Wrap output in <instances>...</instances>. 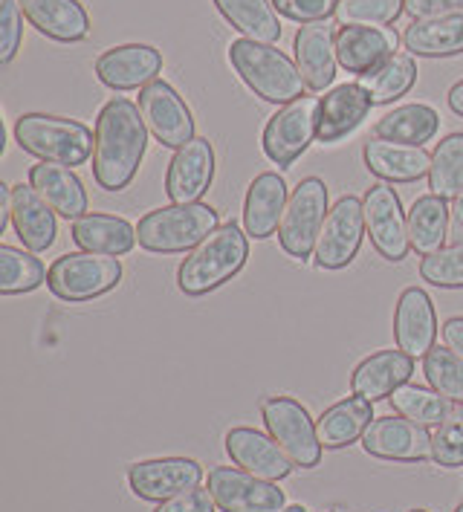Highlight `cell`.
<instances>
[{
    "instance_id": "obj_1",
    "label": "cell",
    "mask_w": 463,
    "mask_h": 512,
    "mask_svg": "<svg viewBox=\"0 0 463 512\" xmlns=\"http://www.w3.org/2000/svg\"><path fill=\"white\" fill-rule=\"evenodd\" d=\"M96 145H93V177L99 189L125 191L137 177L145 148L148 128L142 122L139 105L125 96H113L96 119Z\"/></svg>"
},
{
    "instance_id": "obj_2",
    "label": "cell",
    "mask_w": 463,
    "mask_h": 512,
    "mask_svg": "<svg viewBox=\"0 0 463 512\" xmlns=\"http://www.w3.org/2000/svg\"><path fill=\"white\" fill-rule=\"evenodd\" d=\"M249 235L241 232L238 223H223L218 226L200 246H194L183 258L177 270V287L183 296H206L212 290L232 281L238 272L244 270L249 258Z\"/></svg>"
},
{
    "instance_id": "obj_3",
    "label": "cell",
    "mask_w": 463,
    "mask_h": 512,
    "mask_svg": "<svg viewBox=\"0 0 463 512\" xmlns=\"http://www.w3.org/2000/svg\"><path fill=\"white\" fill-rule=\"evenodd\" d=\"M229 64L238 73V79L270 105L284 108L301 99L307 90L296 61H290V55H284L273 44L238 38L229 44Z\"/></svg>"
},
{
    "instance_id": "obj_4",
    "label": "cell",
    "mask_w": 463,
    "mask_h": 512,
    "mask_svg": "<svg viewBox=\"0 0 463 512\" xmlns=\"http://www.w3.org/2000/svg\"><path fill=\"white\" fill-rule=\"evenodd\" d=\"M218 226V209L209 203H171L139 217L137 243L157 255H177L200 246Z\"/></svg>"
},
{
    "instance_id": "obj_5",
    "label": "cell",
    "mask_w": 463,
    "mask_h": 512,
    "mask_svg": "<svg viewBox=\"0 0 463 512\" xmlns=\"http://www.w3.org/2000/svg\"><path fill=\"white\" fill-rule=\"evenodd\" d=\"M15 142L21 151H27L41 162H58L67 168H76L93 157L96 134L76 122L47 113H24L15 122Z\"/></svg>"
},
{
    "instance_id": "obj_6",
    "label": "cell",
    "mask_w": 463,
    "mask_h": 512,
    "mask_svg": "<svg viewBox=\"0 0 463 512\" xmlns=\"http://www.w3.org/2000/svg\"><path fill=\"white\" fill-rule=\"evenodd\" d=\"M122 281V264L113 255L96 252H70L55 258L47 270V287L55 298L82 304L116 290Z\"/></svg>"
},
{
    "instance_id": "obj_7",
    "label": "cell",
    "mask_w": 463,
    "mask_h": 512,
    "mask_svg": "<svg viewBox=\"0 0 463 512\" xmlns=\"http://www.w3.org/2000/svg\"><path fill=\"white\" fill-rule=\"evenodd\" d=\"M327 186L319 177H307L293 189L278 226V243L293 261H307L316 249L327 217Z\"/></svg>"
},
{
    "instance_id": "obj_8",
    "label": "cell",
    "mask_w": 463,
    "mask_h": 512,
    "mask_svg": "<svg viewBox=\"0 0 463 512\" xmlns=\"http://www.w3.org/2000/svg\"><path fill=\"white\" fill-rule=\"evenodd\" d=\"M261 417L278 449L299 469H313L322 460V440L307 408L293 397H267L261 403Z\"/></svg>"
},
{
    "instance_id": "obj_9",
    "label": "cell",
    "mask_w": 463,
    "mask_h": 512,
    "mask_svg": "<svg viewBox=\"0 0 463 512\" xmlns=\"http://www.w3.org/2000/svg\"><path fill=\"white\" fill-rule=\"evenodd\" d=\"M316 122H319V99L310 96H301L296 102L275 110L261 134V148L267 160L281 168H290L316 139Z\"/></svg>"
},
{
    "instance_id": "obj_10",
    "label": "cell",
    "mask_w": 463,
    "mask_h": 512,
    "mask_svg": "<svg viewBox=\"0 0 463 512\" xmlns=\"http://www.w3.org/2000/svg\"><path fill=\"white\" fill-rule=\"evenodd\" d=\"M365 212V232L385 261L400 264L411 252L409 243V215L403 212V203L397 191L388 183H374L362 197Z\"/></svg>"
},
{
    "instance_id": "obj_11",
    "label": "cell",
    "mask_w": 463,
    "mask_h": 512,
    "mask_svg": "<svg viewBox=\"0 0 463 512\" xmlns=\"http://www.w3.org/2000/svg\"><path fill=\"white\" fill-rule=\"evenodd\" d=\"M362 238H365L362 200L354 197V194H345L327 212L325 226H322L316 249H313V258H316L319 270H345V267H351L354 258L359 255Z\"/></svg>"
},
{
    "instance_id": "obj_12",
    "label": "cell",
    "mask_w": 463,
    "mask_h": 512,
    "mask_svg": "<svg viewBox=\"0 0 463 512\" xmlns=\"http://www.w3.org/2000/svg\"><path fill=\"white\" fill-rule=\"evenodd\" d=\"M139 113L145 128L165 148L177 151L194 139V113L168 81L157 79L139 90Z\"/></svg>"
},
{
    "instance_id": "obj_13",
    "label": "cell",
    "mask_w": 463,
    "mask_h": 512,
    "mask_svg": "<svg viewBox=\"0 0 463 512\" xmlns=\"http://www.w3.org/2000/svg\"><path fill=\"white\" fill-rule=\"evenodd\" d=\"M209 492L220 512H281L287 507V495L275 481L255 478L238 466H215Z\"/></svg>"
},
{
    "instance_id": "obj_14",
    "label": "cell",
    "mask_w": 463,
    "mask_h": 512,
    "mask_svg": "<svg viewBox=\"0 0 463 512\" xmlns=\"http://www.w3.org/2000/svg\"><path fill=\"white\" fill-rule=\"evenodd\" d=\"M203 484V466L191 458H157L134 463L128 469V486L139 501L163 504L174 495Z\"/></svg>"
},
{
    "instance_id": "obj_15",
    "label": "cell",
    "mask_w": 463,
    "mask_h": 512,
    "mask_svg": "<svg viewBox=\"0 0 463 512\" xmlns=\"http://www.w3.org/2000/svg\"><path fill=\"white\" fill-rule=\"evenodd\" d=\"M362 449L371 458L397 460V463H420L432 458V434L426 426H417L406 417H374V423L362 434Z\"/></svg>"
},
{
    "instance_id": "obj_16",
    "label": "cell",
    "mask_w": 463,
    "mask_h": 512,
    "mask_svg": "<svg viewBox=\"0 0 463 512\" xmlns=\"http://www.w3.org/2000/svg\"><path fill=\"white\" fill-rule=\"evenodd\" d=\"M215 180V148L206 136H194L174 151L165 171V194L171 203H200Z\"/></svg>"
},
{
    "instance_id": "obj_17",
    "label": "cell",
    "mask_w": 463,
    "mask_h": 512,
    "mask_svg": "<svg viewBox=\"0 0 463 512\" xmlns=\"http://www.w3.org/2000/svg\"><path fill=\"white\" fill-rule=\"evenodd\" d=\"M163 73V53L151 44H122L96 58V76L110 90H142Z\"/></svg>"
},
{
    "instance_id": "obj_18",
    "label": "cell",
    "mask_w": 463,
    "mask_h": 512,
    "mask_svg": "<svg viewBox=\"0 0 463 512\" xmlns=\"http://www.w3.org/2000/svg\"><path fill=\"white\" fill-rule=\"evenodd\" d=\"M374 108L371 96L362 90L359 81L351 84H339L333 90H327L319 99V122H316V139L322 145H336L342 139L354 134L356 128L368 119V113Z\"/></svg>"
},
{
    "instance_id": "obj_19",
    "label": "cell",
    "mask_w": 463,
    "mask_h": 512,
    "mask_svg": "<svg viewBox=\"0 0 463 512\" xmlns=\"http://www.w3.org/2000/svg\"><path fill=\"white\" fill-rule=\"evenodd\" d=\"M223 443H226V455L232 458V463L249 475H255V478L278 484L293 472L290 458L278 449V443L270 434L255 432L249 426H238V429L226 432Z\"/></svg>"
},
{
    "instance_id": "obj_20",
    "label": "cell",
    "mask_w": 463,
    "mask_h": 512,
    "mask_svg": "<svg viewBox=\"0 0 463 512\" xmlns=\"http://www.w3.org/2000/svg\"><path fill=\"white\" fill-rule=\"evenodd\" d=\"M437 313L426 290L409 287L394 307V342L411 359H420L435 348Z\"/></svg>"
},
{
    "instance_id": "obj_21",
    "label": "cell",
    "mask_w": 463,
    "mask_h": 512,
    "mask_svg": "<svg viewBox=\"0 0 463 512\" xmlns=\"http://www.w3.org/2000/svg\"><path fill=\"white\" fill-rule=\"evenodd\" d=\"M293 50H296V67H299L307 90L325 93L336 79V67H339L333 27H327V21L304 24L293 38Z\"/></svg>"
},
{
    "instance_id": "obj_22",
    "label": "cell",
    "mask_w": 463,
    "mask_h": 512,
    "mask_svg": "<svg viewBox=\"0 0 463 512\" xmlns=\"http://www.w3.org/2000/svg\"><path fill=\"white\" fill-rule=\"evenodd\" d=\"M362 162L382 183H417L432 171V154H426V148L388 139H368L362 148Z\"/></svg>"
},
{
    "instance_id": "obj_23",
    "label": "cell",
    "mask_w": 463,
    "mask_h": 512,
    "mask_svg": "<svg viewBox=\"0 0 463 512\" xmlns=\"http://www.w3.org/2000/svg\"><path fill=\"white\" fill-rule=\"evenodd\" d=\"M397 32H391L388 27H339L336 32V55H339V67L365 76L374 67H380L385 58L397 53Z\"/></svg>"
},
{
    "instance_id": "obj_24",
    "label": "cell",
    "mask_w": 463,
    "mask_h": 512,
    "mask_svg": "<svg viewBox=\"0 0 463 512\" xmlns=\"http://www.w3.org/2000/svg\"><path fill=\"white\" fill-rule=\"evenodd\" d=\"M287 183L281 174L275 171H264L258 174L244 197V232L255 241H264L278 232L281 226V217L287 209Z\"/></svg>"
},
{
    "instance_id": "obj_25",
    "label": "cell",
    "mask_w": 463,
    "mask_h": 512,
    "mask_svg": "<svg viewBox=\"0 0 463 512\" xmlns=\"http://www.w3.org/2000/svg\"><path fill=\"white\" fill-rule=\"evenodd\" d=\"M411 374H414V359L400 348L371 353L354 368L351 391L368 403H380V400H388L400 385H406Z\"/></svg>"
},
{
    "instance_id": "obj_26",
    "label": "cell",
    "mask_w": 463,
    "mask_h": 512,
    "mask_svg": "<svg viewBox=\"0 0 463 512\" xmlns=\"http://www.w3.org/2000/svg\"><path fill=\"white\" fill-rule=\"evenodd\" d=\"M29 27L58 44H79L90 35V15L79 0H18Z\"/></svg>"
},
{
    "instance_id": "obj_27",
    "label": "cell",
    "mask_w": 463,
    "mask_h": 512,
    "mask_svg": "<svg viewBox=\"0 0 463 512\" xmlns=\"http://www.w3.org/2000/svg\"><path fill=\"white\" fill-rule=\"evenodd\" d=\"M9 215H12L15 235L21 238L29 252H47L55 243V235H58L55 212L32 186H24V183L12 186Z\"/></svg>"
},
{
    "instance_id": "obj_28",
    "label": "cell",
    "mask_w": 463,
    "mask_h": 512,
    "mask_svg": "<svg viewBox=\"0 0 463 512\" xmlns=\"http://www.w3.org/2000/svg\"><path fill=\"white\" fill-rule=\"evenodd\" d=\"M29 186L41 194V200L55 215L67 220H79L87 212V191L73 168L58 162H38L29 168Z\"/></svg>"
},
{
    "instance_id": "obj_29",
    "label": "cell",
    "mask_w": 463,
    "mask_h": 512,
    "mask_svg": "<svg viewBox=\"0 0 463 512\" xmlns=\"http://www.w3.org/2000/svg\"><path fill=\"white\" fill-rule=\"evenodd\" d=\"M70 238L82 252L122 258L137 246V226L116 215H84L73 220Z\"/></svg>"
},
{
    "instance_id": "obj_30",
    "label": "cell",
    "mask_w": 463,
    "mask_h": 512,
    "mask_svg": "<svg viewBox=\"0 0 463 512\" xmlns=\"http://www.w3.org/2000/svg\"><path fill=\"white\" fill-rule=\"evenodd\" d=\"M374 423V403L362 397H345L330 405L325 414L316 420V432L325 449H345L356 440H362L365 429Z\"/></svg>"
},
{
    "instance_id": "obj_31",
    "label": "cell",
    "mask_w": 463,
    "mask_h": 512,
    "mask_svg": "<svg viewBox=\"0 0 463 512\" xmlns=\"http://www.w3.org/2000/svg\"><path fill=\"white\" fill-rule=\"evenodd\" d=\"M403 44L420 58H452L463 53V12L432 21H411L403 32Z\"/></svg>"
},
{
    "instance_id": "obj_32",
    "label": "cell",
    "mask_w": 463,
    "mask_h": 512,
    "mask_svg": "<svg viewBox=\"0 0 463 512\" xmlns=\"http://www.w3.org/2000/svg\"><path fill=\"white\" fill-rule=\"evenodd\" d=\"M437 128H440L437 110L432 105L414 102V105H400V108L388 110L380 122L374 125V134H377V139L423 148L426 142L435 139Z\"/></svg>"
},
{
    "instance_id": "obj_33",
    "label": "cell",
    "mask_w": 463,
    "mask_h": 512,
    "mask_svg": "<svg viewBox=\"0 0 463 512\" xmlns=\"http://www.w3.org/2000/svg\"><path fill=\"white\" fill-rule=\"evenodd\" d=\"M449 241V203L437 194H423L409 209V243L417 255H432Z\"/></svg>"
},
{
    "instance_id": "obj_34",
    "label": "cell",
    "mask_w": 463,
    "mask_h": 512,
    "mask_svg": "<svg viewBox=\"0 0 463 512\" xmlns=\"http://www.w3.org/2000/svg\"><path fill=\"white\" fill-rule=\"evenodd\" d=\"M215 6L249 41L275 44L281 38V24L273 0H215Z\"/></svg>"
},
{
    "instance_id": "obj_35",
    "label": "cell",
    "mask_w": 463,
    "mask_h": 512,
    "mask_svg": "<svg viewBox=\"0 0 463 512\" xmlns=\"http://www.w3.org/2000/svg\"><path fill=\"white\" fill-rule=\"evenodd\" d=\"M417 81V64L411 53H394L385 58L380 67H374L371 73L359 76L362 90L371 96L374 108L377 105H391L394 99L406 96Z\"/></svg>"
},
{
    "instance_id": "obj_36",
    "label": "cell",
    "mask_w": 463,
    "mask_h": 512,
    "mask_svg": "<svg viewBox=\"0 0 463 512\" xmlns=\"http://www.w3.org/2000/svg\"><path fill=\"white\" fill-rule=\"evenodd\" d=\"M388 403L391 408L400 414V417H406L411 423H417V426H440V420L449 414V408L455 403H449L446 397H440L435 388H420V385H400L391 397H388Z\"/></svg>"
},
{
    "instance_id": "obj_37",
    "label": "cell",
    "mask_w": 463,
    "mask_h": 512,
    "mask_svg": "<svg viewBox=\"0 0 463 512\" xmlns=\"http://www.w3.org/2000/svg\"><path fill=\"white\" fill-rule=\"evenodd\" d=\"M47 281L44 264L18 246L3 243L0 246V293L3 296H21L32 293Z\"/></svg>"
},
{
    "instance_id": "obj_38",
    "label": "cell",
    "mask_w": 463,
    "mask_h": 512,
    "mask_svg": "<svg viewBox=\"0 0 463 512\" xmlns=\"http://www.w3.org/2000/svg\"><path fill=\"white\" fill-rule=\"evenodd\" d=\"M429 189L443 200H455L463 189V134L440 139L432 154Z\"/></svg>"
},
{
    "instance_id": "obj_39",
    "label": "cell",
    "mask_w": 463,
    "mask_h": 512,
    "mask_svg": "<svg viewBox=\"0 0 463 512\" xmlns=\"http://www.w3.org/2000/svg\"><path fill=\"white\" fill-rule=\"evenodd\" d=\"M423 374L426 382L449 403H463V359L446 345L432 348L423 356Z\"/></svg>"
},
{
    "instance_id": "obj_40",
    "label": "cell",
    "mask_w": 463,
    "mask_h": 512,
    "mask_svg": "<svg viewBox=\"0 0 463 512\" xmlns=\"http://www.w3.org/2000/svg\"><path fill=\"white\" fill-rule=\"evenodd\" d=\"M406 12V0H342L336 21L342 27H388Z\"/></svg>"
},
{
    "instance_id": "obj_41",
    "label": "cell",
    "mask_w": 463,
    "mask_h": 512,
    "mask_svg": "<svg viewBox=\"0 0 463 512\" xmlns=\"http://www.w3.org/2000/svg\"><path fill=\"white\" fill-rule=\"evenodd\" d=\"M420 278L440 290H463V243H449L420 261Z\"/></svg>"
},
{
    "instance_id": "obj_42",
    "label": "cell",
    "mask_w": 463,
    "mask_h": 512,
    "mask_svg": "<svg viewBox=\"0 0 463 512\" xmlns=\"http://www.w3.org/2000/svg\"><path fill=\"white\" fill-rule=\"evenodd\" d=\"M432 460L443 469L463 466V403H455L432 434Z\"/></svg>"
},
{
    "instance_id": "obj_43",
    "label": "cell",
    "mask_w": 463,
    "mask_h": 512,
    "mask_svg": "<svg viewBox=\"0 0 463 512\" xmlns=\"http://www.w3.org/2000/svg\"><path fill=\"white\" fill-rule=\"evenodd\" d=\"M24 44V9L18 0H0V64H12Z\"/></svg>"
},
{
    "instance_id": "obj_44",
    "label": "cell",
    "mask_w": 463,
    "mask_h": 512,
    "mask_svg": "<svg viewBox=\"0 0 463 512\" xmlns=\"http://www.w3.org/2000/svg\"><path fill=\"white\" fill-rule=\"evenodd\" d=\"M342 0H273L275 12L296 24H319L339 12Z\"/></svg>"
},
{
    "instance_id": "obj_45",
    "label": "cell",
    "mask_w": 463,
    "mask_h": 512,
    "mask_svg": "<svg viewBox=\"0 0 463 512\" xmlns=\"http://www.w3.org/2000/svg\"><path fill=\"white\" fill-rule=\"evenodd\" d=\"M215 510H218V504H215L212 492L197 486V489H189V492H183V495H174V498L163 501V504H160L154 512H215Z\"/></svg>"
},
{
    "instance_id": "obj_46",
    "label": "cell",
    "mask_w": 463,
    "mask_h": 512,
    "mask_svg": "<svg viewBox=\"0 0 463 512\" xmlns=\"http://www.w3.org/2000/svg\"><path fill=\"white\" fill-rule=\"evenodd\" d=\"M406 12L414 21H432L463 12V0H406Z\"/></svg>"
},
{
    "instance_id": "obj_47",
    "label": "cell",
    "mask_w": 463,
    "mask_h": 512,
    "mask_svg": "<svg viewBox=\"0 0 463 512\" xmlns=\"http://www.w3.org/2000/svg\"><path fill=\"white\" fill-rule=\"evenodd\" d=\"M443 345L463 359V316H455L443 324Z\"/></svg>"
},
{
    "instance_id": "obj_48",
    "label": "cell",
    "mask_w": 463,
    "mask_h": 512,
    "mask_svg": "<svg viewBox=\"0 0 463 512\" xmlns=\"http://www.w3.org/2000/svg\"><path fill=\"white\" fill-rule=\"evenodd\" d=\"M449 243H463V189L449 203Z\"/></svg>"
},
{
    "instance_id": "obj_49",
    "label": "cell",
    "mask_w": 463,
    "mask_h": 512,
    "mask_svg": "<svg viewBox=\"0 0 463 512\" xmlns=\"http://www.w3.org/2000/svg\"><path fill=\"white\" fill-rule=\"evenodd\" d=\"M446 102H449V110H452L455 116H461L463 119V79L458 81V84H452V90H449Z\"/></svg>"
},
{
    "instance_id": "obj_50",
    "label": "cell",
    "mask_w": 463,
    "mask_h": 512,
    "mask_svg": "<svg viewBox=\"0 0 463 512\" xmlns=\"http://www.w3.org/2000/svg\"><path fill=\"white\" fill-rule=\"evenodd\" d=\"M281 512H307V507H301V504H293V507H284Z\"/></svg>"
},
{
    "instance_id": "obj_51",
    "label": "cell",
    "mask_w": 463,
    "mask_h": 512,
    "mask_svg": "<svg viewBox=\"0 0 463 512\" xmlns=\"http://www.w3.org/2000/svg\"><path fill=\"white\" fill-rule=\"evenodd\" d=\"M455 512H463V504H461V507H458V510H455Z\"/></svg>"
},
{
    "instance_id": "obj_52",
    "label": "cell",
    "mask_w": 463,
    "mask_h": 512,
    "mask_svg": "<svg viewBox=\"0 0 463 512\" xmlns=\"http://www.w3.org/2000/svg\"><path fill=\"white\" fill-rule=\"evenodd\" d=\"M411 512H426V510H411Z\"/></svg>"
}]
</instances>
